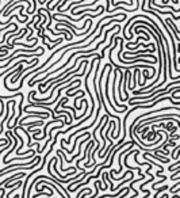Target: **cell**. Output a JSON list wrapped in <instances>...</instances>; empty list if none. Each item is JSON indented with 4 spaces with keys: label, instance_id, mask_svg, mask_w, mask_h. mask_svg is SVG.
I'll list each match as a JSON object with an SVG mask.
<instances>
[{
    "label": "cell",
    "instance_id": "cell-8",
    "mask_svg": "<svg viewBox=\"0 0 180 198\" xmlns=\"http://www.w3.org/2000/svg\"><path fill=\"white\" fill-rule=\"evenodd\" d=\"M14 198H19V194H16V195H15V197Z\"/></svg>",
    "mask_w": 180,
    "mask_h": 198
},
{
    "label": "cell",
    "instance_id": "cell-6",
    "mask_svg": "<svg viewBox=\"0 0 180 198\" xmlns=\"http://www.w3.org/2000/svg\"><path fill=\"white\" fill-rule=\"evenodd\" d=\"M177 166H180V160H177L175 164H172V166L168 167V171H173V170H175V167H177Z\"/></svg>",
    "mask_w": 180,
    "mask_h": 198
},
{
    "label": "cell",
    "instance_id": "cell-5",
    "mask_svg": "<svg viewBox=\"0 0 180 198\" xmlns=\"http://www.w3.org/2000/svg\"><path fill=\"white\" fill-rule=\"evenodd\" d=\"M179 175H180V170H176V171H175V172L172 174V177H171L169 179H171V180H176Z\"/></svg>",
    "mask_w": 180,
    "mask_h": 198
},
{
    "label": "cell",
    "instance_id": "cell-4",
    "mask_svg": "<svg viewBox=\"0 0 180 198\" xmlns=\"http://www.w3.org/2000/svg\"><path fill=\"white\" fill-rule=\"evenodd\" d=\"M167 179H168V178H167V177H162L160 182H154V183L152 184V189H156V187H157V186H159L160 183H162V182H164V180H167Z\"/></svg>",
    "mask_w": 180,
    "mask_h": 198
},
{
    "label": "cell",
    "instance_id": "cell-2",
    "mask_svg": "<svg viewBox=\"0 0 180 198\" xmlns=\"http://www.w3.org/2000/svg\"><path fill=\"white\" fill-rule=\"evenodd\" d=\"M84 135H88V133H87V132H85ZM81 136H83V135H76V140H74V144H77L79 138H80ZM74 147H76V145H73V147H72V149H65V151H68V153H72V152H73V151H74Z\"/></svg>",
    "mask_w": 180,
    "mask_h": 198
},
{
    "label": "cell",
    "instance_id": "cell-7",
    "mask_svg": "<svg viewBox=\"0 0 180 198\" xmlns=\"http://www.w3.org/2000/svg\"><path fill=\"white\" fill-rule=\"evenodd\" d=\"M19 14H21V15H23V10H25V7H23V6H19Z\"/></svg>",
    "mask_w": 180,
    "mask_h": 198
},
{
    "label": "cell",
    "instance_id": "cell-1",
    "mask_svg": "<svg viewBox=\"0 0 180 198\" xmlns=\"http://www.w3.org/2000/svg\"><path fill=\"white\" fill-rule=\"evenodd\" d=\"M25 124V122H23ZM22 124V125H23ZM45 124L43 122V120H39V121H34V122H31V124H25V125H28V129H33V127H35V126H42V125ZM21 125V126H22Z\"/></svg>",
    "mask_w": 180,
    "mask_h": 198
},
{
    "label": "cell",
    "instance_id": "cell-3",
    "mask_svg": "<svg viewBox=\"0 0 180 198\" xmlns=\"http://www.w3.org/2000/svg\"><path fill=\"white\" fill-rule=\"evenodd\" d=\"M177 151H180V147H179V145H175V149H173L172 153H171V157H172V159H176V153H177Z\"/></svg>",
    "mask_w": 180,
    "mask_h": 198
}]
</instances>
